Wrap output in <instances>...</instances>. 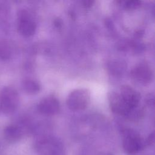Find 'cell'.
<instances>
[{"mask_svg": "<svg viewBox=\"0 0 155 155\" xmlns=\"http://www.w3.org/2000/svg\"><path fill=\"white\" fill-rule=\"evenodd\" d=\"M35 149L38 155H66L62 142L51 136H44L38 139Z\"/></svg>", "mask_w": 155, "mask_h": 155, "instance_id": "cell-1", "label": "cell"}, {"mask_svg": "<svg viewBox=\"0 0 155 155\" xmlns=\"http://www.w3.org/2000/svg\"><path fill=\"white\" fill-rule=\"evenodd\" d=\"M19 95L12 87H4L0 90V113L4 114L13 113L18 108Z\"/></svg>", "mask_w": 155, "mask_h": 155, "instance_id": "cell-2", "label": "cell"}, {"mask_svg": "<svg viewBox=\"0 0 155 155\" xmlns=\"http://www.w3.org/2000/svg\"><path fill=\"white\" fill-rule=\"evenodd\" d=\"M145 145V142L136 131L131 129L124 130L122 146L127 154L134 155L142 151Z\"/></svg>", "mask_w": 155, "mask_h": 155, "instance_id": "cell-3", "label": "cell"}, {"mask_svg": "<svg viewBox=\"0 0 155 155\" xmlns=\"http://www.w3.org/2000/svg\"><path fill=\"white\" fill-rule=\"evenodd\" d=\"M90 92L86 88H77L71 91L66 100L67 107L72 111L86 108L90 101Z\"/></svg>", "mask_w": 155, "mask_h": 155, "instance_id": "cell-4", "label": "cell"}, {"mask_svg": "<svg viewBox=\"0 0 155 155\" xmlns=\"http://www.w3.org/2000/svg\"><path fill=\"white\" fill-rule=\"evenodd\" d=\"M17 30L21 35L25 38L30 37L35 33L36 23L27 10L22 9L18 12Z\"/></svg>", "mask_w": 155, "mask_h": 155, "instance_id": "cell-5", "label": "cell"}, {"mask_svg": "<svg viewBox=\"0 0 155 155\" xmlns=\"http://www.w3.org/2000/svg\"><path fill=\"white\" fill-rule=\"evenodd\" d=\"M130 74L135 81L142 84H147L152 81L153 71L150 65L144 61L136 65L132 68Z\"/></svg>", "mask_w": 155, "mask_h": 155, "instance_id": "cell-6", "label": "cell"}, {"mask_svg": "<svg viewBox=\"0 0 155 155\" xmlns=\"http://www.w3.org/2000/svg\"><path fill=\"white\" fill-rule=\"evenodd\" d=\"M108 102L111 110L115 114L127 117L130 111L134 109H131L124 102L119 93L111 92L108 94Z\"/></svg>", "mask_w": 155, "mask_h": 155, "instance_id": "cell-7", "label": "cell"}, {"mask_svg": "<svg viewBox=\"0 0 155 155\" xmlns=\"http://www.w3.org/2000/svg\"><path fill=\"white\" fill-rule=\"evenodd\" d=\"M119 94L124 102L131 109L139 106L140 94L131 87L127 85H122Z\"/></svg>", "mask_w": 155, "mask_h": 155, "instance_id": "cell-8", "label": "cell"}, {"mask_svg": "<svg viewBox=\"0 0 155 155\" xmlns=\"http://www.w3.org/2000/svg\"><path fill=\"white\" fill-rule=\"evenodd\" d=\"M38 111L46 116L56 114L60 110L59 101L53 96H48L43 98L38 105Z\"/></svg>", "mask_w": 155, "mask_h": 155, "instance_id": "cell-9", "label": "cell"}, {"mask_svg": "<svg viewBox=\"0 0 155 155\" xmlns=\"http://www.w3.org/2000/svg\"><path fill=\"white\" fill-rule=\"evenodd\" d=\"M23 129L19 125L12 124L6 126L3 130L5 139L10 143H15L21 139L23 136Z\"/></svg>", "mask_w": 155, "mask_h": 155, "instance_id": "cell-10", "label": "cell"}, {"mask_svg": "<svg viewBox=\"0 0 155 155\" xmlns=\"http://www.w3.org/2000/svg\"><path fill=\"white\" fill-rule=\"evenodd\" d=\"M13 55V47L9 41L0 39V61H7Z\"/></svg>", "mask_w": 155, "mask_h": 155, "instance_id": "cell-11", "label": "cell"}, {"mask_svg": "<svg viewBox=\"0 0 155 155\" xmlns=\"http://www.w3.org/2000/svg\"><path fill=\"white\" fill-rule=\"evenodd\" d=\"M22 88L28 94H35L39 92L41 86L39 84L32 79H25L21 83Z\"/></svg>", "mask_w": 155, "mask_h": 155, "instance_id": "cell-12", "label": "cell"}, {"mask_svg": "<svg viewBox=\"0 0 155 155\" xmlns=\"http://www.w3.org/2000/svg\"><path fill=\"white\" fill-rule=\"evenodd\" d=\"M142 2L138 0H130L124 2V7L128 10H133L137 8L141 5Z\"/></svg>", "mask_w": 155, "mask_h": 155, "instance_id": "cell-13", "label": "cell"}, {"mask_svg": "<svg viewBox=\"0 0 155 155\" xmlns=\"http://www.w3.org/2000/svg\"><path fill=\"white\" fill-rule=\"evenodd\" d=\"M154 132H152L150 134V135L147 137L145 144L149 146H152L154 145Z\"/></svg>", "mask_w": 155, "mask_h": 155, "instance_id": "cell-14", "label": "cell"}, {"mask_svg": "<svg viewBox=\"0 0 155 155\" xmlns=\"http://www.w3.org/2000/svg\"><path fill=\"white\" fill-rule=\"evenodd\" d=\"M82 5L86 8L90 7L93 5V4L94 3V1H84L81 2Z\"/></svg>", "mask_w": 155, "mask_h": 155, "instance_id": "cell-15", "label": "cell"}, {"mask_svg": "<svg viewBox=\"0 0 155 155\" xmlns=\"http://www.w3.org/2000/svg\"><path fill=\"white\" fill-rule=\"evenodd\" d=\"M54 24L55 26H56L58 28H59V27H61L62 25V21L60 19L57 18L56 19H55L54 21Z\"/></svg>", "mask_w": 155, "mask_h": 155, "instance_id": "cell-16", "label": "cell"}, {"mask_svg": "<svg viewBox=\"0 0 155 155\" xmlns=\"http://www.w3.org/2000/svg\"><path fill=\"white\" fill-rule=\"evenodd\" d=\"M87 155H112L111 153H103V152H97V153H92V154L91 153H88Z\"/></svg>", "mask_w": 155, "mask_h": 155, "instance_id": "cell-17", "label": "cell"}, {"mask_svg": "<svg viewBox=\"0 0 155 155\" xmlns=\"http://www.w3.org/2000/svg\"><path fill=\"white\" fill-rule=\"evenodd\" d=\"M0 10H1V7H0Z\"/></svg>", "mask_w": 155, "mask_h": 155, "instance_id": "cell-18", "label": "cell"}]
</instances>
